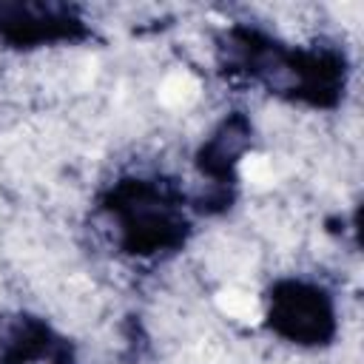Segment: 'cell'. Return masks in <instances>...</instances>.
I'll list each match as a JSON object with an SVG mask.
<instances>
[{
	"label": "cell",
	"mask_w": 364,
	"mask_h": 364,
	"mask_svg": "<svg viewBox=\"0 0 364 364\" xmlns=\"http://www.w3.org/2000/svg\"><path fill=\"white\" fill-rule=\"evenodd\" d=\"M216 304H219V310L228 313L230 318H239V321H247V324L259 318V301H256V296H250L247 290H239V287L219 290Z\"/></svg>",
	"instance_id": "7a4b0ae2"
},
{
	"label": "cell",
	"mask_w": 364,
	"mask_h": 364,
	"mask_svg": "<svg viewBox=\"0 0 364 364\" xmlns=\"http://www.w3.org/2000/svg\"><path fill=\"white\" fill-rule=\"evenodd\" d=\"M239 173L247 185L253 188H270L276 182V171H273V162L262 154H247L242 162H239Z\"/></svg>",
	"instance_id": "3957f363"
},
{
	"label": "cell",
	"mask_w": 364,
	"mask_h": 364,
	"mask_svg": "<svg viewBox=\"0 0 364 364\" xmlns=\"http://www.w3.org/2000/svg\"><path fill=\"white\" fill-rule=\"evenodd\" d=\"M199 97V80L188 71H173L159 85V102L168 108H188Z\"/></svg>",
	"instance_id": "6da1fadb"
}]
</instances>
